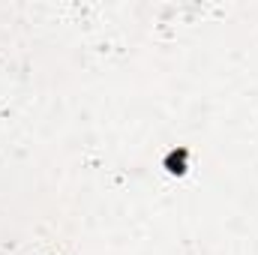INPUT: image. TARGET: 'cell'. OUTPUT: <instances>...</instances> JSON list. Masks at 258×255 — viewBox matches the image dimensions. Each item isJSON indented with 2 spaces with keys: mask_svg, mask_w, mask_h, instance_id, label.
I'll return each mask as SVG.
<instances>
[{
  "mask_svg": "<svg viewBox=\"0 0 258 255\" xmlns=\"http://www.w3.org/2000/svg\"><path fill=\"white\" fill-rule=\"evenodd\" d=\"M186 156H189L186 147L171 150V153L165 156V168H168V174H186Z\"/></svg>",
  "mask_w": 258,
  "mask_h": 255,
  "instance_id": "obj_1",
  "label": "cell"
}]
</instances>
